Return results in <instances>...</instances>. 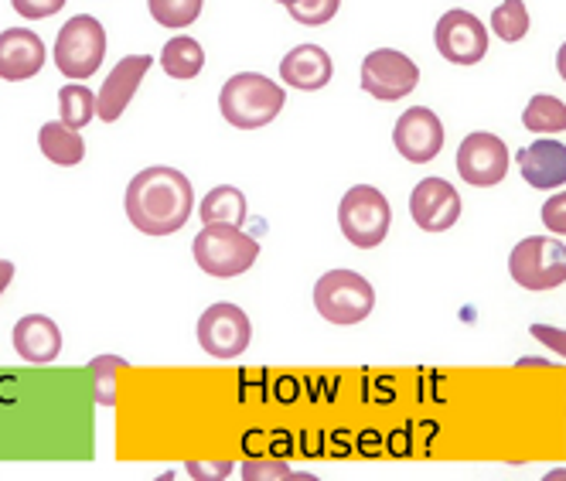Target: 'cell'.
<instances>
[{
    "instance_id": "e0dca14e",
    "label": "cell",
    "mask_w": 566,
    "mask_h": 481,
    "mask_svg": "<svg viewBox=\"0 0 566 481\" xmlns=\"http://www.w3.org/2000/svg\"><path fill=\"white\" fill-rule=\"evenodd\" d=\"M14 352L31 366H49L62 355V332L45 314H24L11 332Z\"/></svg>"
},
{
    "instance_id": "836d02e7",
    "label": "cell",
    "mask_w": 566,
    "mask_h": 481,
    "mask_svg": "<svg viewBox=\"0 0 566 481\" xmlns=\"http://www.w3.org/2000/svg\"><path fill=\"white\" fill-rule=\"evenodd\" d=\"M556 72H559V79L566 83V42H563V49H559V55H556Z\"/></svg>"
},
{
    "instance_id": "d6986e66",
    "label": "cell",
    "mask_w": 566,
    "mask_h": 481,
    "mask_svg": "<svg viewBox=\"0 0 566 481\" xmlns=\"http://www.w3.org/2000/svg\"><path fill=\"white\" fill-rule=\"evenodd\" d=\"M38 144H42V154L59 168H75V165H83V157H86V140L78 137V130L65 127L62 119L45 124L42 134H38Z\"/></svg>"
},
{
    "instance_id": "4fadbf2b",
    "label": "cell",
    "mask_w": 566,
    "mask_h": 481,
    "mask_svg": "<svg viewBox=\"0 0 566 481\" xmlns=\"http://www.w3.org/2000/svg\"><path fill=\"white\" fill-rule=\"evenodd\" d=\"M410 216L423 232H448L461 219V195L451 181L423 178L410 195Z\"/></svg>"
},
{
    "instance_id": "83f0119b",
    "label": "cell",
    "mask_w": 566,
    "mask_h": 481,
    "mask_svg": "<svg viewBox=\"0 0 566 481\" xmlns=\"http://www.w3.org/2000/svg\"><path fill=\"white\" fill-rule=\"evenodd\" d=\"M14 4V11L21 14V18H28V21H42V18H52V14H59L69 0H11Z\"/></svg>"
},
{
    "instance_id": "ba28073f",
    "label": "cell",
    "mask_w": 566,
    "mask_h": 481,
    "mask_svg": "<svg viewBox=\"0 0 566 481\" xmlns=\"http://www.w3.org/2000/svg\"><path fill=\"white\" fill-rule=\"evenodd\" d=\"M253 342V321L250 314L229 304V301H219V304H209L198 317V345L206 355L212 358H239L242 352L250 348Z\"/></svg>"
},
{
    "instance_id": "277c9868",
    "label": "cell",
    "mask_w": 566,
    "mask_h": 481,
    "mask_svg": "<svg viewBox=\"0 0 566 481\" xmlns=\"http://www.w3.org/2000/svg\"><path fill=\"white\" fill-rule=\"evenodd\" d=\"M314 307L332 325H358L376 307V291L361 273L355 270H328L314 284Z\"/></svg>"
},
{
    "instance_id": "f546056e",
    "label": "cell",
    "mask_w": 566,
    "mask_h": 481,
    "mask_svg": "<svg viewBox=\"0 0 566 481\" xmlns=\"http://www.w3.org/2000/svg\"><path fill=\"white\" fill-rule=\"evenodd\" d=\"M242 478L260 481V478H294L291 464H276V461H247L242 464Z\"/></svg>"
},
{
    "instance_id": "f1b7e54d",
    "label": "cell",
    "mask_w": 566,
    "mask_h": 481,
    "mask_svg": "<svg viewBox=\"0 0 566 481\" xmlns=\"http://www.w3.org/2000/svg\"><path fill=\"white\" fill-rule=\"evenodd\" d=\"M543 226L556 236H566V191L549 195L543 202Z\"/></svg>"
},
{
    "instance_id": "30bf717a",
    "label": "cell",
    "mask_w": 566,
    "mask_h": 481,
    "mask_svg": "<svg viewBox=\"0 0 566 481\" xmlns=\"http://www.w3.org/2000/svg\"><path fill=\"white\" fill-rule=\"evenodd\" d=\"M458 175L474 188H492V185L505 181V175H509L505 140L489 130L468 134L458 147Z\"/></svg>"
},
{
    "instance_id": "1f68e13d",
    "label": "cell",
    "mask_w": 566,
    "mask_h": 481,
    "mask_svg": "<svg viewBox=\"0 0 566 481\" xmlns=\"http://www.w3.org/2000/svg\"><path fill=\"white\" fill-rule=\"evenodd\" d=\"M188 471L195 478H226L232 471V464L229 461H222V464H188Z\"/></svg>"
},
{
    "instance_id": "5bb4252c",
    "label": "cell",
    "mask_w": 566,
    "mask_h": 481,
    "mask_svg": "<svg viewBox=\"0 0 566 481\" xmlns=\"http://www.w3.org/2000/svg\"><path fill=\"white\" fill-rule=\"evenodd\" d=\"M150 65H154L150 55H127V59H119V65L106 75L103 90L96 93L103 124H116V119L127 113L130 100L137 96L140 83H144L147 72H150Z\"/></svg>"
},
{
    "instance_id": "484cf974",
    "label": "cell",
    "mask_w": 566,
    "mask_h": 481,
    "mask_svg": "<svg viewBox=\"0 0 566 481\" xmlns=\"http://www.w3.org/2000/svg\"><path fill=\"white\" fill-rule=\"evenodd\" d=\"M130 363L127 358H119V355H99L93 358V399L99 407H113L116 404V373L119 369H127Z\"/></svg>"
},
{
    "instance_id": "ffe728a7",
    "label": "cell",
    "mask_w": 566,
    "mask_h": 481,
    "mask_svg": "<svg viewBox=\"0 0 566 481\" xmlns=\"http://www.w3.org/2000/svg\"><path fill=\"white\" fill-rule=\"evenodd\" d=\"M201 222L206 226H242L247 222V195L232 185H216L201 198Z\"/></svg>"
},
{
    "instance_id": "d4e9b609",
    "label": "cell",
    "mask_w": 566,
    "mask_h": 481,
    "mask_svg": "<svg viewBox=\"0 0 566 481\" xmlns=\"http://www.w3.org/2000/svg\"><path fill=\"white\" fill-rule=\"evenodd\" d=\"M530 24H533L530 8H525L522 0H502V8H495V14H492V31L509 45L522 42V38L530 34Z\"/></svg>"
},
{
    "instance_id": "603a6c76",
    "label": "cell",
    "mask_w": 566,
    "mask_h": 481,
    "mask_svg": "<svg viewBox=\"0 0 566 481\" xmlns=\"http://www.w3.org/2000/svg\"><path fill=\"white\" fill-rule=\"evenodd\" d=\"M59 113L62 124L72 130H83L93 124V116H99V100L93 96L90 86H62L59 90Z\"/></svg>"
},
{
    "instance_id": "3957f363",
    "label": "cell",
    "mask_w": 566,
    "mask_h": 481,
    "mask_svg": "<svg viewBox=\"0 0 566 481\" xmlns=\"http://www.w3.org/2000/svg\"><path fill=\"white\" fill-rule=\"evenodd\" d=\"M191 253L201 273L229 280V276H242L260 260V243L239 226H206L195 236Z\"/></svg>"
},
{
    "instance_id": "e575fe53",
    "label": "cell",
    "mask_w": 566,
    "mask_h": 481,
    "mask_svg": "<svg viewBox=\"0 0 566 481\" xmlns=\"http://www.w3.org/2000/svg\"><path fill=\"white\" fill-rule=\"evenodd\" d=\"M273 4H283V8H291V4H297V0H273Z\"/></svg>"
},
{
    "instance_id": "52a82bcc",
    "label": "cell",
    "mask_w": 566,
    "mask_h": 481,
    "mask_svg": "<svg viewBox=\"0 0 566 481\" xmlns=\"http://www.w3.org/2000/svg\"><path fill=\"white\" fill-rule=\"evenodd\" d=\"M55 65L69 79H90L106 59V31L93 14H75L55 38Z\"/></svg>"
},
{
    "instance_id": "7c38bea8",
    "label": "cell",
    "mask_w": 566,
    "mask_h": 481,
    "mask_svg": "<svg viewBox=\"0 0 566 481\" xmlns=\"http://www.w3.org/2000/svg\"><path fill=\"white\" fill-rule=\"evenodd\" d=\"M392 144L399 157H407L410 165H430L443 147V124L440 116L427 106H410L407 113H399L392 127Z\"/></svg>"
},
{
    "instance_id": "d6a6232c",
    "label": "cell",
    "mask_w": 566,
    "mask_h": 481,
    "mask_svg": "<svg viewBox=\"0 0 566 481\" xmlns=\"http://www.w3.org/2000/svg\"><path fill=\"white\" fill-rule=\"evenodd\" d=\"M11 280H14V263L0 257V297H4V291L11 287Z\"/></svg>"
},
{
    "instance_id": "8fae6325",
    "label": "cell",
    "mask_w": 566,
    "mask_h": 481,
    "mask_svg": "<svg viewBox=\"0 0 566 481\" xmlns=\"http://www.w3.org/2000/svg\"><path fill=\"white\" fill-rule=\"evenodd\" d=\"M437 52L454 65H478L489 52V31L471 11H448L433 31Z\"/></svg>"
},
{
    "instance_id": "5b68a950",
    "label": "cell",
    "mask_w": 566,
    "mask_h": 481,
    "mask_svg": "<svg viewBox=\"0 0 566 481\" xmlns=\"http://www.w3.org/2000/svg\"><path fill=\"white\" fill-rule=\"evenodd\" d=\"M338 222H342V236L355 250H376L389 236V222H392L389 198L373 185H355L342 195Z\"/></svg>"
},
{
    "instance_id": "4316f807",
    "label": "cell",
    "mask_w": 566,
    "mask_h": 481,
    "mask_svg": "<svg viewBox=\"0 0 566 481\" xmlns=\"http://www.w3.org/2000/svg\"><path fill=\"white\" fill-rule=\"evenodd\" d=\"M338 8L342 0H297V4L287 8V14L304 28H321L338 14Z\"/></svg>"
},
{
    "instance_id": "2e32d148",
    "label": "cell",
    "mask_w": 566,
    "mask_h": 481,
    "mask_svg": "<svg viewBox=\"0 0 566 481\" xmlns=\"http://www.w3.org/2000/svg\"><path fill=\"white\" fill-rule=\"evenodd\" d=\"M522 178L539 191H556L566 185V144L559 140H533L515 154Z\"/></svg>"
},
{
    "instance_id": "6da1fadb",
    "label": "cell",
    "mask_w": 566,
    "mask_h": 481,
    "mask_svg": "<svg viewBox=\"0 0 566 481\" xmlns=\"http://www.w3.org/2000/svg\"><path fill=\"white\" fill-rule=\"evenodd\" d=\"M127 219L144 236H171L185 229L191 209H195V191L191 181L168 165L144 168L127 185Z\"/></svg>"
},
{
    "instance_id": "cb8c5ba5",
    "label": "cell",
    "mask_w": 566,
    "mask_h": 481,
    "mask_svg": "<svg viewBox=\"0 0 566 481\" xmlns=\"http://www.w3.org/2000/svg\"><path fill=\"white\" fill-rule=\"evenodd\" d=\"M150 8V18L160 24V28H171V31H185L198 21L201 8H206V0H147Z\"/></svg>"
},
{
    "instance_id": "7402d4cb",
    "label": "cell",
    "mask_w": 566,
    "mask_h": 481,
    "mask_svg": "<svg viewBox=\"0 0 566 481\" xmlns=\"http://www.w3.org/2000/svg\"><path fill=\"white\" fill-rule=\"evenodd\" d=\"M522 124L533 134H563L566 130V103L549 93H539L530 100V106H525Z\"/></svg>"
},
{
    "instance_id": "7a4b0ae2",
    "label": "cell",
    "mask_w": 566,
    "mask_h": 481,
    "mask_svg": "<svg viewBox=\"0 0 566 481\" xmlns=\"http://www.w3.org/2000/svg\"><path fill=\"white\" fill-rule=\"evenodd\" d=\"M283 106H287L283 86H276L273 79H266L260 72L229 75L219 93V113L235 130H260V127L273 124V119L283 113Z\"/></svg>"
},
{
    "instance_id": "9c48e42d",
    "label": "cell",
    "mask_w": 566,
    "mask_h": 481,
    "mask_svg": "<svg viewBox=\"0 0 566 481\" xmlns=\"http://www.w3.org/2000/svg\"><path fill=\"white\" fill-rule=\"evenodd\" d=\"M420 86V69L396 49H376L361 62V90L379 103H396Z\"/></svg>"
},
{
    "instance_id": "4dcf8cb0",
    "label": "cell",
    "mask_w": 566,
    "mask_h": 481,
    "mask_svg": "<svg viewBox=\"0 0 566 481\" xmlns=\"http://www.w3.org/2000/svg\"><path fill=\"white\" fill-rule=\"evenodd\" d=\"M533 335H536V342H543L546 348H553L559 358H566V332H563V328H553V325H533Z\"/></svg>"
},
{
    "instance_id": "8992f818",
    "label": "cell",
    "mask_w": 566,
    "mask_h": 481,
    "mask_svg": "<svg viewBox=\"0 0 566 481\" xmlns=\"http://www.w3.org/2000/svg\"><path fill=\"white\" fill-rule=\"evenodd\" d=\"M509 273L525 291H553L566 284V247L553 236H530L512 250Z\"/></svg>"
},
{
    "instance_id": "9a60e30c",
    "label": "cell",
    "mask_w": 566,
    "mask_h": 481,
    "mask_svg": "<svg viewBox=\"0 0 566 481\" xmlns=\"http://www.w3.org/2000/svg\"><path fill=\"white\" fill-rule=\"evenodd\" d=\"M45 65V42L38 31L8 28L0 31V79L4 83H28Z\"/></svg>"
},
{
    "instance_id": "ac0fdd59",
    "label": "cell",
    "mask_w": 566,
    "mask_h": 481,
    "mask_svg": "<svg viewBox=\"0 0 566 481\" xmlns=\"http://www.w3.org/2000/svg\"><path fill=\"white\" fill-rule=\"evenodd\" d=\"M332 75H335V65H332L328 52L321 49V45H297V49H291L287 55H283V62H280L283 86H294L301 93L325 90L332 83Z\"/></svg>"
},
{
    "instance_id": "44dd1931",
    "label": "cell",
    "mask_w": 566,
    "mask_h": 481,
    "mask_svg": "<svg viewBox=\"0 0 566 481\" xmlns=\"http://www.w3.org/2000/svg\"><path fill=\"white\" fill-rule=\"evenodd\" d=\"M160 69H165L171 79H195L201 69H206V49H201L195 38L178 34L160 52Z\"/></svg>"
}]
</instances>
